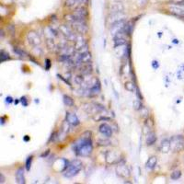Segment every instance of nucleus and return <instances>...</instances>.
I'll list each match as a JSON object with an SVG mask.
<instances>
[{
    "label": "nucleus",
    "mask_w": 184,
    "mask_h": 184,
    "mask_svg": "<svg viewBox=\"0 0 184 184\" xmlns=\"http://www.w3.org/2000/svg\"><path fill=\"white\" fill-rule=\"evenodd\" d=\"M32 158H33V157H32V155H31V157H29V158H27V160H26V169H27L28 171H30V169H31Z\"/></svg>",
    "instance_id": "5701e85b"
},
{
    "label": "nucleus",
    "mask_w": 184,
    "mask_h": 184,
    "mask_svg": "<svg viewBox=\"0 0 184 184\" xmlns=\"http://www.w3.org/2000/svg\"><path fill=\"white\" fill-rule=\"evenodd\" d=\"M64 103L67 106H68V107H73L75 105L74 100H73L71 97H69L67 95H65L64 96Z\"/></svg>",
    "instance_id": "6ab92c4d"
},
{
    "label": "nucleus",
    "mask_w": 184,
    "mask_h": 184,
    "mask_svg": "<svg viewBox=\"0 0 184 184\" xmlns=\"http://www.w3.org/2000/svg\"><path fill=\"white\" fill-rule=\"evenodd\" d=\"M20 102L22 103V105L24 106V107H27V106H28V101H27L26 97H22V98H20Z\"/></svg>",
    "instance_id": "a878e982"
},
{
    "label": "nucleus",
    "mask_w": 184,
    "mask_h": 184,
    "mask_svg": "<svg viewBox=\"0 0 184 184\" xmlns=\"http://www.w3.org/2000/svg\"><path fill=\"white\" fill-rule=\"evenodd\" d=\"M73 149L75 153L80 157H88L90 155L93 150V145L90 137H84L82 136L77 143H75Z\"/></svg>",
    "instance_id": "f257e3e1"
},
{
    "label": "nucleus",
    "mask_w": 184,
    "mask_h": 184,
    "mask_svg": "<svg viewBox=\"0 0 184 184\" xmlns=\"http://www.w3.org/2000/svg\"><path fill=\"white\" fill-rule=\"evenodd\" d=\"M60 31H62V33H64V35L67 37L69 41H75V40H77V38H75L74 32L67 26H61L60 27Z\"/></svg>",
    "instance_id": "0eeeda50"
},
{
    "label": "nucleus",
    "mask_w": 184,
    "mask_h": 184,
    "mask_svg": "<svg viewBox=\"0 0 184 184\" xmlns=\"http://www.w3.org/2000/svg\"><path fill=\"white\" fill-rule=\"evenodd\" d=\"M124 87H125V88L127 89V90L133 92V90H134V84L133 83H130V82L126 83Z\"/></svg>",
    "instance_id": "b1692460"
},
{
    "label": "nucleus",
    "mask_w": 184,
    "mask_h": 184,
    "mask_svg": "<svg viewBox=\"0 0 184 184\" xmlns=\"http://www.w3.org/2000/svg\"><path fill=\"white\" fill-rule=\"evenodd\" d=\"M89 91H90V93H93V94H98L100 91V83L98 80L97 84L96 83L93 84V86L89 88Z\"/></svg>",
    "instance_id": "a211bd4d"
},
{
    "label": "nucleus",
    "mask_w": 184,
    "mask_h": 184,
    "mask_svg": "<svg viewBox=\"0 0 184 184\" xmlns=\"http://www.w3.org/2000/svg\"><path fill=\"white\" fill-rule=\"evenodd\" d=\"M170 148V139H164L160 144L159 150L162 153H168Z\"/></svg>",
    "instance_id": "9b49d317"
},
{
    "label": "nucleus",
    "mask_w": 184,
    "mask_h": 184,
    "mask_svg": "<svg viewBox=\"0 0 184 184\" xmlns=\"http://www.w3.org/2000/svg\"><path fill=\"white\" fill-rule=\"evenodd\" d=\"M106 161L108 164H116L120 161V155L114 151H109L106 154Z\"/></svg>",
    "instance_id": "39448f33"
},
{
    "label": "nucleus",
    "mask_w": 184,
    "mask_h": 184,
    "mask_svg": "<svg viewBox=\"0 0 184 184\" xmlns=\"http://www.w3.org/2000/svg\"><path fill=\"white\" fill-rule=\"evenodd\" d=\"M126 21L124 20H117L116 22H114L111 27V32L112 33V35L114 36L115 34H117L118 32L121 31H124V28L126 26Z\"/></svg>",
    "instance_id": "20e7f679"
},
{
    "label": "nucleus",
    "mask_w": 184,
    "mask_h": 184,
    "mask_svg": "<svg viewBox=\"0 0 184 184\" xmlns=\"http://www.w3.org/2000/svg\"><path fill=\"white\" fill-rule=\"evenodd\" d=\"M1 124H5V120H4V117H1Z\"/></svg>",
    "instance_id": "473e14b6"
},
{
    "label": "nucleus",
    "mask_w": 184,
    "mask_h": 184,
    "mask_svg": "<svg viewBox=\"0 0 184 184\" xmlns=\"http://www.w3.org/2000/svg\"><path fill=\"white\" fill-rule=\"evenodd\" d=\"M29 140H30V136L26 135L25 137H24V141H26V142H27V141H29Z\"/></svg>",
    "instance_id": "2f4dec72"
},
{
    "label": "nucleus",
    "mask_w": 184,
    "mask_h": 184,
    "mask_svg": "<svg viewBox=\"0 0 184 184\" xmlns=\"http://www.w3.org/2000/svg\"><path fill=\"white\" fill-rule=\"evenodd\" d=\"M28 38H29V41L33 45H38L41 43V40L39 36H38L35 32H29L28 34Z\"/></svg>",
    "instance_id": "f8f14e48"
},
{
    "label": "nucleus",
    "mask_w": 184,
    "mask_h": 184,
    "mask_svg": "<svg viewBox=\"0 0 184 184\" xmlns=\"http://www.w3.org/2000/svg\"><path fill=\"white\" fill-rule=\"evenodd\" d=\"M81 169H82L81 161L75 159V160H73V161H71L68 164V167L64 171V175L67 178H72L75 175H77Z\"/></svg>",
    "instance_id": "f03ea898"
},
{
    "label": "nucleus",
    "mask_w": 184,
    "mask_h": 184,
    "mask_svg": "<svg viewBox=\"0 0 184 184\" xmlns=\"http://www.w3.org/2000/svg\"><path fill=\"white\" fill-rule=\"evenodd\" d=\"M158 62L157 61H153V67L155 68V69H157V68H158Z\"/></svg>",
    "instance_id": "c756f323"
},
{
    "label": "nucleus",
    "mask_w": 184,
    "mask_h": 184,
    "mask_svg": "<svg viewBox=\"0 0 184 184\" xmlns=\"http://www.w3.org/2000/svg\"><path fill=\"white\" fill-rule=\"evenodd\" d=\"M113 40H114V46L115 47L124 45L125 42H126L124 38H115V39H113Z\"/></svg>",
    "instance_id": "aec40b11"
},
{
    "label": "nucleus",
    "mask_w": 184,
    "mask_h": 184,
    "mask_svg": "<svg viewBox=\"0 0 184 184\" xmlns=\"http://www.w3.org/2000/svg\"><path fill=\"white\" fill-rule=\"evenodd\" d=\"M4 181H5V179H4L3 174H0V183H3Z\"/></svg>",
    "instance_id": "7c9ffc66"
},
{
    "label": "nucleus",
    "mask_w": 184,
    "mask_h": 184,
    "mask_svg": "<svg viewBox=\"0 0 184 184\" xmlns=\"http://www.w3.org/2000/svg\"><path fill=\"white\" fill-rule=\"evenodd\" d=\"M81 4L82 2L79 1V0H67V1H65V6L69 8H74V9L80 7Z\"/></svg>",
    "instance_id": "2eb2a0df"
},
{
    "label": "nucleus",
    "mask_w": 184,
    "mask_h": 184,
    "mask_svg": "<svg viewBox=\"0 0 184 184\" xmlns=\"http://www.w3.org/2000/svg\"><path fill=\"white\" fill-rule=\"evenodd\" d=\"M14 52H15L16 54H18V55H20V56H24L26 54L24 53V52H23L22 50H20V49H18V48H15L14 49Z\"/></svg>",
    "instance_id": "393cba45"
},
{
    "label": "nucleus",
    "mask_w": 184,
    "mask_h": 184,
    "mask_svg": "<svg viewBox=\"0 0 184 184\" xmlns=\"http://www.w3.org/2000/svg\"><path fill=\"white\" fill-rule=\"evenodd\" d=\"M181 177V171H180V170L173 171L171 173V175H170V178L172 179V180H174V181L179 180V179H180Z\"/></svg>",
    "instance_id": "412c9836"
},
{
    "label": "nucleus",
    "mask_w": 184,
    "mask_h": 184,
    "mask_svg": "<svg viewBox=\"0 0 184 184\" xmlns=\"http://www.w3.org/2000/svg\"><path fill=\"white\" fill-rule=\"evenodd\" d=\"M12 101H13V98L11 97H7V98H6V102L7 103H8V104H9V103H11Z\"/></svg>",
    "instance_id": "c85d7f7f"
},
{
    "label": "nucleus",
    "mask_w": 184,
    "mask_h": 184,
    "mask_svg": "<svg viewBox=\"0 0 184 184\" xmlns=\"http://www.w3.org/2000/svg\"><path fill=\"white\" fill-rule=\"evenodd\" d=\"M0 57H1V62H5V61L10 59L9 54L7 53H6L5 51H1V55H0Z\"/></svg>",
    "instance_id": "4be33fe9"
},
{
    "label": "nucleus",
    "mask_w": 184,
    "mask_h": 184,
    "mask_svg": "<svg viewBox=\"0 0 184 184\" xmlns=\"http://www.w3.org/2000/svg\"><path fill=\"white\" fill-rule=\"evenodd\" d=\"M16 181L20 184L25 183V177H24V170L22 168H20L16 172Z\"/></svg>",
    "instance_id": "ddd939ff"
},
{
    "label": "nucleus",
    "mask_w": 184,
    "mask_h": 184,
    "mask_svg": "<svg viewBox=\"0 0 184 184\" xmlns=\"http://www.w3.org/2000/svg\"><path fill=\"white\" fill-rule=\"evenodd\" d=\"M65 120H67L69 124H71L73 126H77L80 122L79 119L77 118V116L74 114V113H70V112H67V116H65Z\"/></svg>",
    "instance_id": "1a4fd4ad"
},
{
    "label": "nucleus",
    "mask_w": 184,
    "mask_h": 184,
    "mask_svg": "<svg viewBox=\"0 0 184 184\" xmlns=\"http://www.w3.org/2000/svg\"><path fill=\"white\" fill-rule=\"evenodd\" d=\"M157 141V135L154 132H149L147 134V145H152L155 143Z\"/></svg>",
    "instance_id": "dca6fc26"
},
{
    "label": "nucleus",
    "mask_w": 184,
    "mask_h": 184,
    "mask_svg": "<svg viewBox=\"0 0 184 184\" xmlns=\"http://www.w3.org/2000/svg\"><path fill=\"white\" fill-rule=\"evenodd\" d=\"M157 163H158V158H157V157L153 155V157H150L148 158L147 163H145V167H147V168L153 169V168H155V166H157Z\"/></svg>",
    "instance_id": "4468645a"
},
{
    "label": "nucleus",
    "mask_w": 184,
    "mask_h": 184,
    "mask_svg": "<svg viewBox=\"0 0 184 184\" xmlns=\"http://www.w3.org/2000/svg\"><path fill=\"white\" fill-rule=\"evenodd\" d=\"M116 172L117 175H119L122 178H128L131 175L130 169L128 168V167L125 166V165H119L116 168Z\"/></svg>",
    "instance_id": "423d86ee"
},
{
    "label": "nucleus",
    "mask_w": 184,
    "mask_h": 184,
    "mask_svg": "<svg viewBox=\"0 0 184 184\" xmlns=\"http://www.w3.org/2000/svg\"><path fill=\"white\" fill-rule=\"evenodd\" d=\"M134 105H135V109H136V110H138V109H139V106H141V104H140V100L135 101V102H134Z\"/></svg>",
    "instance_id": "cd10ccee"
},
{
    "label": "nucleus",
    "mask_w": 184,
    "mask_h": 184,
    "mask_svg": "<svg viewBox=\"0 0 184 184\" xmlns=\"http://www.w3.org/2000/svg\"><path fill=\"white\" fill-rule=\"evenodd\" d=\"M100 134H102L103 135H105L106 137H111L112 135V128L107 124H102L100 126Z\"/></svg>",
    "instance_id": "9d476101"
},
{
    "label": "nucleus",
    "mask_w": 184,
    "mask_h": 184,
    "mask_svg": "<svg viewBox=\"0 0 184 184\" xmlns=\"http://www.w3.org/2000/svg\"><path fill=\"white\" fill-rule=\"evenodd\" d=\"M45 62H46V67H45V69L46 70H49L50 67H51V61L49 59H46Z\"/></svg>",
    "instance_id": "bb28decb"
},
{
    "label": "nucleus",
    "mask_w": 184,
    "mask_h": 184,
    "mask_svg": "<svg viewBox=\"0 0 184 184\" xmlns=\"http://www.w3.org/2000/svg\"><path fill=\"white\" fill-rule=\"evenodd\" d=\"M184 147V138L181 135H176L170 138V148L175 152H180Z\"/></svg>",
    "instance_id": "7ed1b4c3"
},
{
    "label": "nucleus",
    "mask_w": 184,
    "mask_h": 184,
    "mask_svg": "<svg viewBox=\"0 0 184 184\" xmlns=\"http://www.w3.org/2000/svg\"><path fill=\"white\" fill-rule=\"evenodd\" d=\"M122 11H124V7H122L121 4H115V5H113L111 7L112 14H118Z\"/></svg>",
    "instance_id": "f3484780"
},
{
    "label": "nucleus",
    "mask_w": 184,
    "mask_h": 184,
    "mask_svg": "<svg viewBox=\"0 0 184 184\" xmlns=\"http://www.w3.org/2000/svg\"><path fill=\"white\" fill-rule=\"evenodd\" d=\"M73 14H74L75 16L78 17L79 18H81V20H85L88 18V11H87V9L85 8L84 7H81V6L75 8V10H74Z\"/></svg>",
    "instance_id": "6e6552de"
}]
</instances>
